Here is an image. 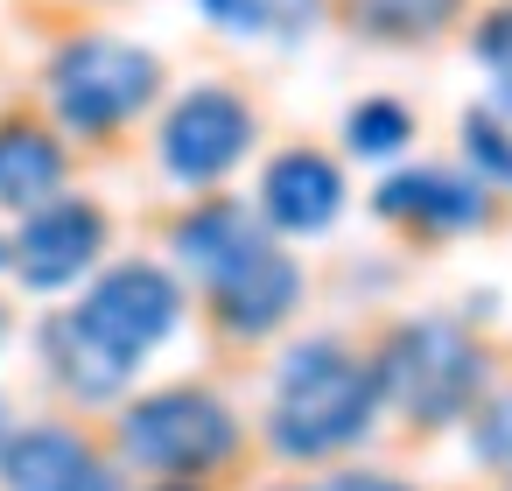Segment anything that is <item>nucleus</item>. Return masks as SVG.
I'll use <instances>...</instances> for the list:
<instances>
[{"label": "nucleus", "mask_w": 512, "mask_h": 491, "mask_svg": "<svg viewBox=\"0 0 512 491\" xmlns=\"http://www.w3.org/2000/svg\"><path fill=\"white\" fill-rule=\"evenodd\" d=\"M372 211L414 239H449L491 218V190L484 176H456V169H400L372 190Z\"/></svg>", "instance_id": "obj_8"}, {"label": "nucleus", "mask_w": 512, "mask_h": 491, "mask_svg": "<svg viewBox=\"0 0 512 491\" xmlns=\"http://www.w3.org/2000/svg\"><path fill=\"white\" fill-rule=\"evenodd\" d=\"M148 491H197V484H183V477H155Z\"/></svg>", "instance_id": "obj_22"}, {"label": "nucleus", "mask_w": 512, "mask_h": 491, "mask_svg": "<svg viewBox=\"0 0 512 491\" xmlns=\"http://www.w3.org/2000/svg\"><path fill=\"white\" fill-rule=\"evenodd\" d=\"M477 449H484L491 463H505V470H512V400H498V407H484V414H477Z\"/></svg>", "instance_id": "obj_20"}, {"label": "nucleus", "mask_w": 512, "mask_h": 491, "mask_svg": "<svg viewBox=\"0 0 512 491\" xmlns=\"http://www.w3.org/2000/svg\"><path fill=\"white\" fill-rule=\"evenodd\" d=\"M120 456L134 470H155V477H211L239 456V414L204 393V386H162V393H141L127 414H120Z\"/></svg>", "instance_id": "obj_4"}, {"label": "nucleus", "mask_w": 512, "mask_h": 491, "mask_svg": "<svg viewBox=\"0 0 512 491\" xmlns=\"http://www.w3.org/2000/svg\"><path fill=\"white\" fill-rule=\"evenodd\" d=\"M316 491H414V484H400V477H386V470H337V477H323Z\"/></svg>", "instance_id": "obj_21"}, {"label": "nucleus", "mask_w": 512, "mask_h": 491, "mask_svg": "<svg viewBox=\"0 0 512 491\" xmlns=\"http://www.w3.org/2000/svg\"><path fill=\"white\" fill-rule=\"evenodd\" d=\"M463 155L484 183H512V85H498L484 106L463 113Z\"/></svg>", "instance_id": "obj_17"}, {"label": "nucleus", "mask_w": 512, "mask_h": 491, "mask_svg": "<svg viewBox=\"0 0 512 491\" xmlns=\"http://www.w3.org/2000/svg\"><path fill=\"white\" fill-rule=\"evenodd\" d=\"M64 176H71V155L43 120H29V113L0 120V204L29 218L36 204L64 197Z\"/></svg>", "instance_id": "obj_13"}, {"label": "nucleus", "mask_w": 512, "mask_h": 491, "mask_svg": "<svg viewBox=\"0 0 512 491\" xmlns=\"http://www.w3.org/2000/svg\"><path fill=\"white\" fill-rule=\"evenodd\" d=\"M0 267H8V239H0Z\"/></svg>", "instance_id": "obj_24"}, {"label": "nucleus", "mask_w": 512, "mask_h": 491, "mask_svg": "<svg viewBox=\"0 0 512 491\" xmlns=\"http://www.w3.org/2000/svg\"><path fill=\"white\" fill-rule=\"evenodd\" d=\"M253 134H260V120L232 85H197V92H183L169 106L162 134H155V155H162V169L176 183L211 190L253 155Z\"/></svg>", "instance_id": "obj_6"}, {"label": "nucleus", "mask_w": 512, "mask_h": 491, "mask_svg": "<svg viewBox=\"0 0 512 491\" xmlns=\"http://www.w3.org/2000/svg\"><path fill=\"white\" fill-rule=\"evenodd\" d=\"M204 295H211V323H218L225 337L253 344V337H267V330H281V323L295 316V302H302V267H295L281 246H260L253 260H239L232 274H218Z\"/></svg>", "instance_id": "obj_9"}, {"label": "nucleus", "mask_w": 512, "mask_h": 491, "mask_svg": "<svg viewBox=\"0 0 512 491\" xmlns=\"http://www.w3.org/2000/svg\"><path fill=\"white\" fill-rule=\"evenodd\" d=\"M456 15H463V0H351L358 36H379V43H428Z\"/></svg>", "instance_id": "obj_16"}, {"label": "nucleus", "mask_w": 512, "mask_h": 491, "mask_svg": "<svg viewBox=\"0 0 512 491\" xmlns=\"http://www.w3.org/2000/svg\"><path fill=\"white\" fill-rule=\"evenodd\" d=\"M330 0H197V15L239 43H302L323 29Z\"/></svg>", "instance_id": "obj_14"}, {"label": "nucleus", "mask_w": 512, "mask_h": 491, "mask_svg": "<svg viewBox=\"0 0 512 491\" xmlns=\"http://www.w3.org/2000/svg\"><path fill=\"white\" fill-rule=\"evenodd\" d=\"M0 344H8V309H0Z\"/></svg>", "instance_id": "obj_23"}, {"label": "nucleus", "mask_w": 512, "mask_h": 491, "mask_svg": "<svg viewBox=\"0 0 512 491\" xmlns=\"http://www.w3.org/2000/svg\"><path fill=\"white\" fill-rule=\"evenodd\" d=\"M379 407L407 414L414 428H449L484 400V351L449 316H407L372 351Z\"/></svg>", "instance_id": "obj_2"}, {"label": "nucleus", "mask_w": 512, "mask_h": 491, "mask_svg": "<svg viewBox=\"0 0 512 491\" xmlns=\"http://www.w3.org/2000/svg\"><path fill=\"white\" fill-rule=\"evenodd\" d=\"M344 211V169L323 155V148H281L260 176V218L267 232H288V239H309V232H330Z\"/></svg>", "instance_id": "obj_11"}, {"label": "nucleus", "mask_w": 512, "mask_h": 491, "mask_svg": "<svg viewBox=\"0 0 512 491\" xmlns=\"http://www.w3.org/2000/svg\"><path fill=\"white\" fill-rule=\"evenodd\" d=\"M407 141H414V113H407L400 99H358V106L344 113V148H351V155L386 162V155H400Z\"/></svg>", "instance_id": "obj_18"}, {"label": "nucleus", "mask_w": 512, "mask_h": 491, "mask_svg": "<svg viewBox=\"0 0 512 491\" xmlns=\"http://www.w3.org/2000/svg\"><path fill=\"white\" fill-rule=\"evenodd\" d=\"M71 323H78L106 358H120V365L141 372V358L183 323V288H176V274L155 267V260H120V267H106V274L85 288V302L71 309Z\"/></svg>", "instance_id": "obj_5"}, {"label": "nucleus", "mask_w": 512, "mask_h": 491, "mask_svg": "<svg viewBox=\"0 0 512 491\" xmlns=\"http://www.w3.org/2000/svg\"><path fill=\"white\" fill-rule=\"evenodd\" d=\"M0 442H8V421H0Z\"/></svg>", "instance_id": "obj_25"}, {"label": "nucleus", "mask_w": 512, "mask_h": 491, "mask_svg": "<svg viewBox=\"0 0 512 491\" xmlns=\"http://www.w3.org/2000/svg\"><path fill=\"white\" fill-rule=\"evenodd\" d=\"M0 484L8 491H120L113 463L78 435V428H15L0 442Z\"/></svg>", "instance_id": "obj_10"}, {"label": "nucleus", "mask_w": 512, "mask_h": 491, "mask_svg": "<svg viewBox=\"0 0 512 491\" xmlns=\"http://www.w3.org/2000/svg\"><path fill=\"white\" fill-rule=\"evenodd\" d=\"M169 246H176V260L211 288L218 274H232L239 260H253L260 246H274V232H267L260 211H246V204H232V197H204L197 211L176 218Z\"/></svg>", "instance_id": "obj_12"}, {"label": "nucleus", "mask_w": 512, "mask_h": 491, "mask_svg": "<svg viewBox=\"0 0 512 491\" xmlns=\"http://www.w3.org/2000/svg\"><path fill=\"white\" fill-rule=\"evenodd\" d=\"M379 421V379L372 358H358L337 337H309L281 358L274 379V407H267V442L281 456H337L351 442H365V428Z\"/></svg>", "instance_id": "obj_1"}, {"label": "nucleus", "mask_w": 512, "mask_h": 491, "mask_svg": "<svg viewBox=\"0 0 512 491\" xmlns=\"http://www.w3.org/2000/svg\"><path fill=\"white\" fill-rule=\"evenodd\" d=\"M99 253H106V211H99L92 197H50V204H36V211L22 218V232L8 239V267H15V281L36 288V295L71 288L85 267H99Z\"/></svg>", "instance_id": "obj_7"}, {"label": "nucleus", "mask_w": 512, "mask_h": 491, "mask_svg": "<svg viewBox=\"0 0 512 491\" xmlns=\"http://www.w3.org/2000/svg\"><path fill=\"white\" fill-rule=\"evenodd\" d=\"M470 50H477V64H484L498 85H512V0H505V8H491V15L477 22Z\"/></svg>", "instance_id": "obj_19"}, {"label": "nucleus", "mask_w": 512, "mask_h": 491, "mask_svg": "<svg viewBox=\"0 0 512 491\" xmlns=\"http://www.w3.org/2000/svg\"><path fill=\"white\" fill-rule=\"evenodd\" d=\"M43 358H50V372H57L78 400H113V393H127V379H134V365L106 358V351L71 323V309L43 323Z\"/></svg>", "instance_id": "obj_15"}, {"label": "nucleus", "mask_w": 512, "mask_h": 491, "mask_svg": "<svg viewBox=\"0 0 512 491\" xmlns=\"http://www.w3.org/2000/svg\"><path fill=\"white\" fill-rule=\"evenodd\" d=\"M50 106L71 134H113L127 120H141L162 92V57L127 43V36H71L50 57Z\"/></svg>", "instance_id": "obj_3"}]
</instances>
